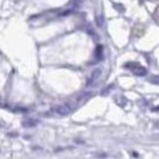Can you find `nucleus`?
I'll use <instances>...</instances> for the list:
<instances>
[{"instance_id":"obj_2","label":"nucleus","mask_w":159,"mask_h":159,"mask_svg":"<svg viewBox=\"0 0 159 159\" xmlns=\"http://www.w3.org/2000/svg\"><path fill=\"white\" fill-rule=\"evenodd\" d=\"M72 110H73V108H72L68 103L64 104V105H60V107L56 108V112H57L59 115H67V114H70Z\"/></svg>"},{"instance_id":"obj_5","label":"nucleus","mask_w":159,"mask_h":159,"mask_svg":"<svg viewBox=\"0 0 159 159\" xmlns=\"http://www.w3.org/2000/svg\"><path fill=\"white\" fill-rule=\"evenodd\" d=\"M96 22H97V25H98V26H102V25H103V19H101V16L96 17Z\"/></svg>"},{"instance_id":"obj_4","label":"nucleus","mask_w":159,"mask_h":159,"mask_svg":"<svg viewBox=\"0 0 159 159\" xmlns=\"http://www.w3.org/2000/svg\"><path fill=\"white\" fill-rule=\"evenodd\" d=\"M101 74H102V70H101V68H97L96 71H93L92 75H91V81H95V80H97L99 77H101Z\"/></svg>"},{"instance_id":"obj_1","label":"nucleus","mask_w":159,"mask_h":159,"mask_svg":"<svg viewBox=\"0 0 159 159\" xmlns=\"http://www.w3.org/2000/svg\"><path fill=\"white\" fill-rule=\"evenodd\" d=\"M126 68H129L130 71H133L136 75H145L146 74V68H143V66L135 64V62H130V64L126 65Z\"/></svg>"},{"instance_id":"obj_3","label":"nucleus","mask_w":159,"mask_h":159,"mask_svg":"<svg viewBox=\"0 0 159 159\" xmlns=\"http://www.w3.org/2000/svg\"><path fill=\"white\" fill-rule=\"evenodd\" d=\"M95 56L96 59H98V60H101L103 57V47L102 46H98L97 47V49H96L95 52Z\"/></svg>"}]
</instances>
